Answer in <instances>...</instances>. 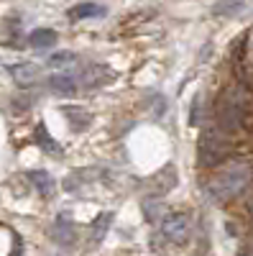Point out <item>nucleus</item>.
I'll use <instances>...</instances> for the list:
<instances>
[{"label": "nucleus", "instance_id": "2eb2a0df", "mask_svg": "<svg viewBox=\"0 0 253 256\" xmlns=\"http://www.w3.org/2000/svg\"><path fill=\"white\" fill-rule=\"evenodd\" d=\"M110 223H113L110 212H100V216L95 218V223H92V241H95V244H100V241L105 238V233H108Z\"/></svg>", "mask_w": 253, "mask_h": 256}, {"label": "nucleus", "instance_id": "6ab92c4d", "mask_svg": "<svg viewBox=\"0 0 253 256\" xmlns=\"http://www.w3.org/2000/svg\"><path fill=\"white\" fill-rule=\"evenodd\" d=\"M251 46H253V41H251Z\"/></svg>", "mask_w": 253, "mask_h": 256}, {"label": "nucleus", "instance_id": "a211bd4d", "mask_svg": "<svg viewBox=\"0 0 253 256\" xmlns=\"http://www.w3.org/2000/svg\"><path fill=\"white\" fill-rule=\"evenodd\" d=\"M218 16H228V13H238V10H243V3H230V6H215L213 8Z\"/></svg>", "mask_w": 253, "mask_h": 256}, {"label": "nucleus", "instance_id": "423d86ee", "mask_svg": "<svg viewBox=\"0 0 253 256\" xmlns=\"http://www.w3.org/2000/svg\"><path fill=\"white\" fill-rule=\"evenodd\" d=\"M33 144H38V148H44V152L51 154V156H61V146L49 136L44 123H36V128H33Z\"/></svg>", "mask_w": 253, "mask_h": 256}, {"label": "nucleus", "instance_id": "6e6552de", "mask_svg": "<svg viewBox=\"0 0 253 256\" xmlns=\"http://www.w3.org/2000/svg\"><path fill=\"white\" fill-rule=\"evenodd\" d=\"M28 180L36 187L38 195H44V198L54 195V177L49 172H44V169H33V172H28Z\"/></svg>", "mask_w": 253, "mask_h": 256}, {"label": "nucleus", "instance_id": "1a4fd4ad", "mask_svg": "<svg viewBox=\"0 0 253 256\" xmlns=\"http://www.w3.org/2000/svg\"><path fill=\"white\" fill-rule=\"evenodd\" d=\"M49 90L54 95H74L77 92V82L69 74H54V77H49Z\"/></svg>", "mask_w": 253, "mask_h": 256}, {"label": "nucleus", "instance_id": "ddd939ff", "mask_svg": "<svg viewBox=\"0 0 253 256\" xmlns=\"http://www.w3.org/2000/svg\"><path fill=\"white\" fill-rule=\"evenodd\" d=\"M74 64H77V56L72 52H56V54L49 56V67L56 70V72H67V70L74 67Z\"/></svg>", "mask_w": 253, "mask_h": 256}, {"label": "nucleus", "instance_id": "dca6fc26", "mask_svg": "<svg viewBox=\"0 0 253 256\" xmlns=\"http://www.w3.org/2000/svg\"><path fill=\"white\" fill-rule=\"evenodd\" d=\"M202 110H205V102H202V95L197 92L195 100H192V108H189V126H200L202 123Z\"/></svg>", "mask_w": 253, "mask_h": 256}, {"label": "nucleus", "instance_id": "39448f33", "mask_svg": "<svg viewBox=\"0 0 253 256\" xmlns=\"http://www.w3.org/2000/svg\"><path fill=\"white\" fill-rule=\"evenodd\" d=\"M51 238H54L56 244H61V246H72V244L77 241V228H74V223H72L67 216H59V218L54 220V228H51Z\"/></svg>", "mask_w": 253, "mask_h": 256}, {"label": "nucleus", "instance_id": "9d476101", "mask_svg": "<svg viewBox=\"0 0 253 256\" xmlns=\"http://www.w3.org/2000/svg\"><path fill=\"white\" fill-rule=\"evenodd\" d=\"M28 44L33 49H49V46L56 44V31H51V28H33L28 34Z\"/></svg>", "mask_w": 253, "mask_h": 256}, {"label": "nucleus", "instance_id": "20e7f679", "mask_svg": "<svg viewBox=\"0 0 253 256\" xmlns=\"http://www.w3.org/2000/svg\"><path fill=\"white\" fill-rule=\"evenodd\" d=\"M189 233H192V220H189L187 212H169V216L161 218V236L169 244H187Z\"/></svg>", "mask_w": 253, "mask_h": 256}, {"label": "nucleus", "instance_id": "7ed1b4c3", "mask_svg": "<svg viewBox=\"0 0 253 256\" xmlns=\"http://www.w3.org/2000/svg\"><path fill=\"white\" fill-rule=\"evenodd\" d=\"M228 148H230V141L225 138V134L218 131V128H207L197 141V159L202 166H215L225 159Z\"/></svg>", "mask_w": 253, "mask_h": 256}, {"label": "nucleus", "instance_id": "4468645a", "mask_svg": "<svg viewBox=\"0 0 253 256\" xmlns=\"http://www.w3.org/2000/svg\"><path fill=\"white\" fill-rule=\"evenodd\" d=\"M108 74V70L105 67H100V64H90V67H84L77 77H74V82H84V84H100V80Z\"/></svg>", "mask_w": 253, "mask_h": 256}, {"label": "nucleus", "instance_id": "9b49d317", "mask_svg": "<svg viewBox=\"0 0 253 256\" xmlns=\"http://www.w3.org/2000/svg\"><path fill=\"white\" fill-rule=\"evenodd\" d=\"M61 113H64V118L72 123L74 131H84V128L90 126V120H92L87 110H82V108H72V105H64V108H61Z\"/></svg>", "mask_w": 253, "mask_h": 256}, {"label": "nucleus", "instance_id": "0eeeda50", "mask_svg": "<svg viewBox=\"0 0 253 256\" xmlns=\"http://www.w3.org/2000/svg\"><path fill=\"white\" fill-rule=\"evenodd\" d=\"M10 74L18 84H33L38 77H41V67H36V64L26 62V64H15V67H10Z\"/></svg>", "mask_w": 253, "mask_h": 256}, {"label": "nucleus", "instance_id": "f03ea898", "mask_svg": "<svg viewBox=\"0 0 253 256\" xmlns=\"http://www.w3.org/2000/svg\"><path fill=\"white\" fill-rule=\"evenodd\" d=\"M246 105H248V92L241 84H230V88L220 95L215 105V118H218V131H238L246 118Z\"/></svg>", "mask_w": 253, "mask_h": 256}, {"label": "nucleus", "instance_id": "f257e3e1", "mask_svg": "<svg viewBox=\"0 0 253 256\" xmlns=\"http://www.w3.org/2000/svg\"><path fill=\"white\" fill-rule=\"evenodd\" d=\"M251 182V164L248 162H230L218 169V174L210 180V195L215 200H233Z\"/></svg>", "mask_w": 253, "mask_h": 256}, {"label": "nucleus", "instance_id": "f8f14e48", "mask_svg": "<svg viewBox=\"0 0 253 256\" xmlns=\"http://www.w3.org/2000/svg\"><path fill=\"white\" fill-rule=\"evenodd\" d=\"M108 8L105 6H95V3H79L74 8H69V18L82 20V18H95V16H105Z\"/></svg>", "mask_w": 253, "mask_h": 256}, {"label": "nucleus", "instance_id": "f3484780", "mask_svg": "<svg viewBox=\"0 0 253 256\" xmlns=\"http://www.w3.org/2000/svg\"><path fill=\"white\" fill-rule=\"evenodd\" d=\"M161 210H164V205H161L159 200H156V202H154V200H146V202H143V216L149 218L151 223L161 216Z\"/></svg>", "mask_w": 253, "mask_h": 256}]
</instances>
